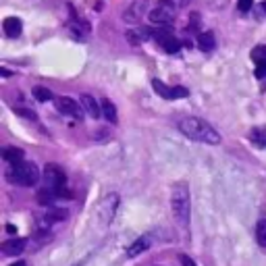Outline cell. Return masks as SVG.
Returning <instances> with one entry per match:
<instances>
[{
	"mask_svg": "<svg viewBox=\"0 0 266 266\" xmlns=\"http://www.w3.org/2000/svg\"><path fill=\"white\" fill-rule=\"evenodd\" d=\"M179 131L183 135H187L193 142H202L208 146H216L221 144V135L214 129L212 125H208L204 119L198 117H185L179 121Z\"/></svg>",
	"mask_w": 266,
	"mask_h": 266,
	"instance_id": "1",
	"label": "cell"
},
{
	"mask_svg": "<svg viewBox=\"0 0 266 266\" xmlns=\"http://www.w3.org/2000/svg\"><path fill=\"white\" fill-rule=\"evenodd\" d=\"M171 206H173V214H175L177 223L181 227H187L189 225V212H191V200H189V185L185 181L173 185Z\"/></svg>",
	"mask_w": 266,
	"mask_h": 266,
	"instance_id": "2",
	"label": "cell"
},
{
	"mask_svg": "<svg viewBox=\"0 0 266 266\" xmlns=\"http://www.w3.org/2000/svg\"><path fill=\"white\" fill-rule=\"evenodd\" d=\"M6 177L10 183L23 185V187H31L40 181V171L33 163H19V165H10V169L6 171Z\"/></svg>",
	"mask_w": 266,
	"mask_h": 266,
	"instance_id": "3",
	"label": "cell"
},
{
	"mask_svg": "<svg viewBox=\"0 0 266 266\" xmlns=\"http://www.w3.org/2000/svg\"><path fill=\"white\" fill-rule=\"evenodd\" d=\"M119 208V195L117 193H108L100 204H98V214H100V221L102 225H108L112 221L114 212Z\"/></svg>",
	"mask_w": 266,
	"mask_h": 266,
	"instance_id": "4",
	"label": "cell"
},
{
	"mask_svg": "<svg viewBox=\"0 0 266 266\" xmlns=\"http://www.w3.org/2000/svg\"><path fill=\"white\" fill-rule=\"evenodd\" d=\"M148 19L152 23H171L175 19V8H173L171 0H160V4L148 13Z\"/></svg>",
	"mask_w": 266,
	"mask_h": 266,
	"instance_id": "5",
	"label": "cell"
},
{
	"mask_svg": "<svg viewBox=\"0 0 266 266\" xmlns=\"http://www.w3.org/2000/svg\"><path fill=\"white\" fill-rule=\"evenodd\" d=\"M44 181H46V187L63 189L67 177H65V173L59 167H56V165H48V167L44 169Z\"/></svg>",
	"mask_w": 266,
	"mask_h": 266,
	"instance_id": "6",
	"label": "cell"
},
{
	"mask_svg": "<svg viewBox=\"0 0 266 266\" xmlns=\"http://www.w3.org/2000/svg\"><path fill=\"white\" fill-rule=\"evenodd\" d=\"M152 86H154V89L158 91L163 98H167V100H175V98H187V94L189 91L185 89V88H181V86H175V88H169V86H165L160 79H154L152 82Z\"/></svg>",
	"mask_w": 266,
	"mask_h": 266,
	"instance_id": "7",
	"label": "cell"
},
{
	"mask_svg": "<svg viewBox=\"0 0 266 266\" xmlns=\"http://www.w3.org/2000/svg\"><path fill=\"white\" fill-rule=\"evenodd\" d=\"M56 108H59V112H63V114H71V117H82V110H79V106L71 100V98H67V96H63V98H56Z\"/></svg>",
	"mask_w": 266,
	"mask_h": 266,
	"instance_id": "8",
	"label": "cell"
},
{
	"mask_svg": "<svg viewBox=\"0 0 266 266\" xmlns=\"http://www.w3.org/2000/svg\"><path fill=\"white\" fill-rule=\"evenodd\" d=\"M25 246H27V239H23V237L8 239L2 244V254H6V256H19V254L25 250Z\"/></svg>",
	"mask_w": 266,
	"mask_h": 266,
	"instance_id": "9",
	"label": "cell"
},
{
	"mask_svg": "<svg viewBox=\"0 0 266 266\" xmlns=\"http://www.w3.org/2000/svg\"><path fill=\"white\" fill-rule=\"evenodd\" d=\"M150 246H152V239H150V235H142V237H137L133 244L129 246V250H127V256L129 258H135V256H140L142 252H146Z\"/></svg>",
	"mask_w": 266,
	"mask_h": 266,
	"instance_id": "10",
	"label": "cell"
},
{
	"mask_svg": "<svg viewBox=\"0 0 266 266\" xmlns=\"http://www.w3.org/2000/svg\"><path fill=\"white\" fill-rule=\"evenodd\" d=\"M2 27H4V33L8 38H19L21 31H23V23L17 17H6L4 23H2Z\"/></svg>",
	"mask_w": 266,
	"mask_h": 266,
	"instance_id": "11",
	"label": "cell"
},
{
	"mask_svg": "<svg viewBox=\"0 0 266 266\" xmlns=\"http://www.w3.org/2000/svg\"><path fill=\"white\" fill-rule=\"evenodd\" d=\"M148 38H154V31H150L148 27H135V29H129L127 31V40H129L131 44H142L144 40Z\"/></svg>",
	"mask_w": 266,
	"mask_h": 266,
	"instance_id": "12",
	"label": "cell"
},
{
	"mask_svg": "<svg viewBox=\"0 0 266 266\" xmlns=\"http://www.w3.org/2000/svg\"><path fill=\"white\" fill-rule=\"evenodd\" d=\"M79 100H82L84 110L89 114L91 119H98L100 114H102V110H100V106H98V102H96L94 98H91L89 94H82V98H79Z\"/></svg>",
	"mask_w": 266,
	"mask_h": 266,
	"instance_id": "13",
	"label": "cell"
},
{
	"mask_svg": "<svg viewBox=\"0 0 266 266\" xmlns=\"http://www.w3.org/2000/svg\"><path fill=\"white\" fill-rule=\"evenodd\" d=\"M2 158L6 160L8 165H19V163H23V150H19V148H4L2 150Z\"/></svg>",
	"mask_w": 266,
	"mask_h": 266,
	"instance_id": "14",
	"label": "cell"
},
{
	"mask_svg": "<svg viewBox=\"0 0 266 266\" xmlns=\"http://www.w3.org/2000/svg\"><path fill=\"white\" fill-rule=\"evenodd\" d=\"M250 142L256 148H266V129L264 127H254L250 131Z\"/></svg>",
	"mask_w": 266,
	"mask_h": 266,
	"instance_id": "15",
	"label": "cell"
},
{
	"mask_svg": "<svg viewBox=\"0 0 266 266\" xmlns=\"http://www.w3.org/2000/svg\"><path fill=\"white\" fill-rule=\"evenodd\" d=\"M198 46H200V50L210 52L214 48V33L212 31H202L198 36Z\"/></svg>",
	"mask_w": 266,
	"mask_h": 266,
	"instance_id": "16",
	"label": "cell"
},
{
	"mask_svg": "<svg viewBox=\"0 0 266 266\" xmlns=\"http://www.w3.org/2000/svg\"><path fill=\"white\" fill-rule=\"evenodd\" d=\"M102 114L110 123H117V108H114V104L110 100H102Z\"/></svg>",
	"mask_w": 266,
	"mask_h": 266,
	"instance_id": "17",
	"label": "cell"
},
{
	"mask_svg": "<svg viewBox=\"0 0 266 266\" xmlns=\"http://www.w3.org/2000/svg\"><path fill=\"white\" fill-rule=\"evenodd\" d=\"M67 218V210H63V208H52V210L46 214V218L44 221L48 223V225H52V223H59V221H65Z\"/></svg>",
	"mask_w": 266,
	"mask_h": 266,
	"instance_id": "18",
	"label": "cell"
},
{
	"mask_svg": "<svg viewBox=\"0 0 266 266\" xmlns=\"http://www.w3.org/2000/svg\"><path fill=\"white\" fill-rule=\"evenodd\" d=\"M252 61L256 65L266 63V46H256V48L252 50Z\"/></svg>",
	"mask_w": 266,
	"mask_h": 266,
	"instance_id": "19",
	"label": "cell"
},
{
	"mask_svg": "<svg viewBox=\"0 0 266 266\" xmlns=\"http://www.w3.org/2000/svg\"><path fill=\"white\" fill-rule=\"evenodd\" d=\"M256 239H258V244L262 248H266V218H262V221L256 225Z\"/></svg>",
	"mask_w": 266,
	"mask_h": 266,
	"instance_id": "20",
	"label": "cell"
},
{
	"mask_svg": "<svg viewBox=\"0 0 266 266\" xmlns=\"http://www.w3.org/2000/svg\"><path fill=\"white\" fill-rule=\"evenodd\" d=\"M33 96H36V100H40V102H48V100H52V91L38 86V88H33Z\"/></svg>",
	"mask_w": 266,
	"mask_h": 266,
	"instance_id": "21",
	"label": "cell"
},
{
	"mask_svg": "<svg viewBox=\"0 0 266 266\" xmlns=\"http://www.w3.org/2000/svg\"><path fill=\"white\" fill-rule=\"evenodd\" d=\"M254 0H237V8L241 10V13H248V10L252 8Z\"/></svg>",
	"mask_w": 266,
	"mask_h": 266,
	"instance_id": "22",
	"label": "cell"
},
{
	"mask_svg": "<svg viewBox=\"0 0 266 266\" xmlns=\"http://www.w3.org/2000/svg\"><path fill=\"white\" fill-rule=\"evenodd\" d=\"M256 77H258V79H264V77H266V63L256 65Z\"/></svg>",
	"mask_w": 266,
	"mask_h": 266,
	"instance_id": "23",
	"label": "cell"
},
{
	"mask_svg": "<svg viewBox=\"0 0 266 266\" xmlns=\"http://www.w3.org/2000/svg\"><path fill=\"white\" fill-rule=\"evenodd\" d=\"M17 114H21V117H27V119H36V114H31L29 110H25V108H17L15 110Z\"/></svg>",
	"mask_w": 266,
	"mask_h": 266,
	"instance_id": "24",
	"label": "cell"
},
{
	"mask_svg": "<svg viewBox=\"0 0 266 266\" xmlns=\"http://www.w3.org/2000/svg\"><path fill=\"white\" fill-rule=\"evenodd\" d=\"M181 264H183V266H195L193 260H191L189 256H181Z\"/></svg>",
	"mask_w": 266,
	"mask_h": 266,
	"instance_id": "25",
	"label": "cell"
},
{
	"mask_svg": "<svg viewBox=\"0 0 266 266\" xmlns=\"http://www.w3.org/2000/svg\"><path fill=\"white\" fill-rule=\"evenodd\" d=\"M10 266H27V264L23 262V260H17V262H13V264H10Z\"/></svg>",
	"mask_w": 266,
	"mask_h": 266,
	"instance_id": "26",
	"label": "cell"
},
{
	"mask_svg": "<svg viewBox=\"0 0 266 266\" xmlns=\"http://www.w3.org/2000/svg\"><path fill=\"white\" fill-rule=\"evenodd\" d=\"M260 10H264V13H266V2H262V4H260Z\"/></svg>",
	"mask_w": 266,
	"mask_h": 266,
	"instance_id": "27",
	"label": "cell"
}]
</instances>
